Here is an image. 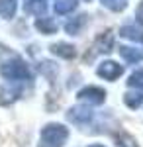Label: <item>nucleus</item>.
I'll use <instances>...</instances> for the list:
<instances>
[{
	"mask_svg": "<svg viewBox=\"0 0 143 147\" xmlns=\"http://www.w3.org/2000/svg\"><path fill=\"white\" fill-rule=\"evenodd\" d=\"M77 0H57L55 2V12L57 14H69L77 8Z\"/></svg>",
	"mask_w": 143,
	"mask_h": 147,
	"instance_id": "obj_14",
	"label": "nucleus"
},
{
	"mask_svg": "<svg viewBox=\"0 0 143 147\" xmlns=\"http://www.w3.org/2000/svg\"><path fill=\"white\" fill-rule=\"evenodd\" d=\"M80 100L88 102V104H102V102L106 100V92L102 90V88H98V86H86V88H82V90L77 94Z\"/></svg>",
	"mask_w": 143,
	"mask_h": 147,
	"instance_id": "obj_4",
	"label": "nucleus"
},
{
	"mask_svg": "<svg viewBox=\"0 0 143 147\" xmlns=\"http://www.w3.org/2000/svg\"><path fill=\"white\" fill-rule=\"evenodd\" d=\"M69 120L75 124H86L92 120V108L88 106H75L69 110Z\"/></svg>",
	"mask_w": 143,
	"mask_h": 147,
	"instance_id": "obj_5",
	"label": "nucleus"
},
{
	"mask_svg": "<svg viewBox=\"0 0 143 147\" xmlns=\"http://www.w3.org/2000/svg\"><path fill=\"white\" fill-rule=\"evenodd\" d=\"M135 16H137V22L143 24V0L139 2V6H137V10H135Z\"/></svg>",
	"mask_w": 143,
	"mask_h": 147,
	"instance_id": "obj_19",
	"label": "nucleus"
},
{
	"mask_svg": "<svg viewBox=\"0 0 143 147\" xmlns=\"http://www.w3.org/2000/svg\"><path fill=\"white\" fill-rule=\"evenodd\" d=\"M121 35L133 39V41H141L143 43V28L141 26H123L121 28Z\"/></svg>",
	"mask_w": 143,
	"mask_h": 147,
	"instance_id": "obj_10",
	"label": "nucleus"
},
{
	"mask_svg": "<svg viewBox=\"0 0 143 147\" xmlns=\"http://www.w3.org/2000/svg\"><path fill=\"white\" fill-rule=\"evenodd\" d=\"M112 45H114V37H112L110 32H106V34H102L98 39H96V43H94V49H96L98 53H108Z\"/></svg>",
	"mask_w": 143,
	"mask_h": 147,
	"instance_id": "obj_9",
	"label": "nucleus"
},
{
	"mask_svg": "<svg viewBox=\"0 0 143 147\" xmlns=\"http://www.w3.org/2000/svg\"><path fill=\"white\" fill-rule=\"evenodd\" d=\"M106 8H110V10H114V12H120V10H123L125 8V0H100Z\"/></svg>",
	"mask_w": 143,
	"mask_h": 147,
	"instance_id": "obj_18",
	"label": "nucleus"
},
{
	"mask_svg": "<svg viewBox=\"0 0 143 147\" xmlns=\"http://www.w3.org/2000/svg\"><path fill=\"white\" fill-rule=\"evenodd\" d=\"M69 137V129L61 124H49L41 129V145L39 147H63Z\"/></svg>",
	"mask_w": 143,
	"mask_h": 147,
	"instance_id": "obj_1",
	"label": "nucleus"
},
{
	"mask_svg": "<svg viewBox=\"0 0 143 147\" xmlns=\"http://www.w3.org/2000/svg\"><path fill=\"white\" fill-rule=\"evenodd\" d=\"M16 14V0H0V16L4 20H10Z\"/></svg>",
	"mask_w": 143,
	"mask_h": 147,
	"instance_id": "obj_13",
	"label": "nucleus"
},
{
	"mask_svg": "<svg viewBox=\"0 0 143 147\" xmlns=\"http://www.w3.org/2000/svg\"><path fill=\"white\" fill-rule=\"evenodd\" d=\"M84 2H90V0H84Z\"/></svg>",
	"mask_w": 143,
	"mask_h": 147,
	"instance_id": "obj_21",
	"label": "nucleus"
},
{
	"mask_svg": "<svg viewBox=\"0 0 143 147\" xmlns=\"http://www.w3.org/2000/svg\"><path fill=\"white\" fill-rule=\"evenodd\" d=\"M127 84L133 86V88H143V69H139V71L133 73L132 77L127 79Z\"/></svg>",
	"mask_w": 143,
	"mask_h": 147,
	"instance_id": "obj_17",
	"label": "nucleus"
},
{
	"mask_svg": "<svg viewBox=\"0 0 143 147\" xmlns=\"http://www.w3.org/2000/svg\"><path fill=\"white\" fill-rule=\"evenodd\" d=\"M116 145L118 147H139L135 143V139H133L130 134H125V131H120V134L116 136Z\"/></svg>",
	"mask_w": 143,
	"mask_h": 147,
	"instance_id": "obj_15",
	"label": "nucleus"
},
{
	"mask_svg": "<svg viewBox=\"0 0 143 147\" xmlns=\"http://www.w3.org/2000/svg\"><path fill=\"white\" fill-rule=\"evenodd\" d=\"M96 73H98V77H102V79H106V80H116L118 77L123 75V67L118 65L116 61H104V63L98 65Z\"/></svg>",
	"mask_w": 143,
	"mask_h": 147,
	"instance_id": "obj_3",
	"label": "nucleus"
},
{
	"mask_svg": "<svg viewBox=\"0 0 143 147\" xmlns=\"http://www.w3.org/2000/svg\"><path fill=\"white\" fill-rule=\"evenodd\" d=\"M88 147H104V145H100V143H92V145H88Z\"/></svg>",
	"mask_w": 143,
	"mask_h": 147,
	"instance_id": "obj_20",
	"label": "nucleus"
},
{
	"mask_svg": "<svg viewBox=\"0 0 143 147\" xmlns=\"http://www.w3.org/2000/svg\"><path fill=\"white\" fill-rule=\"evenodd\" d=\"M120 55L125 63H139V61H143V51L135 49V47H121Z\"/></svg>",
	"mask_w": 143,
	"mask_h": 147,
	"instance_id": "obj_7",
	"label": "nucleus"
},
{
	"mask_svg": "<svg viewBox=\"0 0 143 147\" xmlns=\"http://www.w3.org/2000/svg\"><path fill=\"white\" fill-rule=\"evenodd\" d=\"M49 49H51L53 55H59V57H63V59H73V57L77 55V49L71 43H53Z\"/></svg>",
	"mask_w": 143,
	"mask_h": 147,
	"instance_id": "obj_6",
	"label": "nucleus"
},
{
	"mask_svg": "<svg viewBox=\"0 0 143 147\" xmlns=\"http://www.w3.org/2000/svg\"><path fill=\"white\" fill-rule=\"evenodd\" d=\"M24 8L33 16H41L47 8V0H24Z\"/></svg>",
	"mask_w": 143,
	"mask_h": 147,
	"instance_id": "obj_8",
	"label": "nucleus"
},
{
	"mask_svg": "<svg viewBox=\"0 0 143 147\" xmlns=\"http://www.w3.org/2000/svg\"><path fill=\"white\" fill-rule=\"evenodd\" d=\"M123 100H125V104L130 108H139L141 102H143V92H127L123 96Z\"/></svg>",
	"mask_w": 143,
	"mask_h": 147,
	"instance_id": "obj_16",
	"label": "nucleus"
},
{
	"mask_svg": "<svg viewBox=\"0 0 143 147\" xmlns=\"http://www.w3.org/2000/svg\"><path fill=\"white\" fill-rule=\"evenodd\" d=\"M0 75L8 80H26L32 77L30 67L24 63L22 59H10L0 65Z\"/></svg>",
	"mask_w": 143,
	"mask_h": 147,
	"instance_id": "obj_2",
	"label": "nucleus"
},
{
	"mask_svg": "<svg viewBox=\"0 0 143 147\" xmlns=\"http://www.w3.org/2000/svg\"><path fill=\"white\" fill-rule=\"evenodd\" d=\"M86 24V16H78L75 20H71V22L65 24V32L69 35H77L80 30H82V26Z\"/></svg>",
	"mask_w": 143,
	"mask_h": 147,
	"instance_id": "obj_11",
	"label": "nucleus"
},
{
	"mask_svg": "<svg viewBox=\"0 0 143 147\" xmlns=\"http://www.w3.org/2000/svg\"><path fill=\"white\" fill-rule=\"evenodd\" d=\"M35 26H37V30L43 32V34H55L57 32V22L53 18H39V20L35 22Z\"/></svg>",
	"mask_w": 143,
	"mask_h": 147,
	"instance_id": "obj_12",
	"label": "nucleus"
}]
</instances>
